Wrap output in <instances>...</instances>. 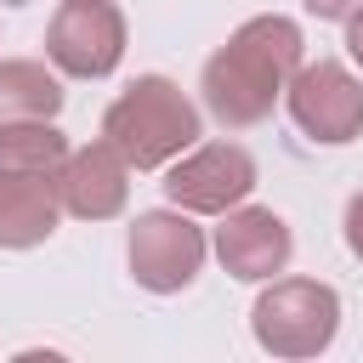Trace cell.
Returning <instances> with one entry per match:
<instances>
[{
    "label": "cell",
    "mask_w": 363,
    "mask_h": 363,
    "mask_svg": "<svg viewBox=\"0 0 363 363\" xmlns=\"http://www.w3.org/2000/svg\"><path fill=\"white\" fill-rule=\"evenodd\" d=\"M306 57V34L295 17L284 11H261L244 17L227 45H216L199 68V102L221 130H250L261 119H272V108L284 102L289 74Z\"/></svg>",
    "instance_id": "1"
},
{
    "label": "cell",
    "mask_w": 363,
    "mask_h": 363,
    "mask_svg": "<svg viewBox=\"0 0 363 363\" xmlns=\"http://www.w3.org/2000/svg\"><path fill=\"white\" fill-rule=\"evenodd\" d=\"M204 136V108L170 74H136L102 113V142L130 170H164Z\"/></svg>",
    "instance_id": "2"
},
{
    "label": "cell",
    "mask_w": 363,
    "mask_h": 363,
    "mask_svg": "<svg viewBox=\"0 0 363 363\" xmlns=\"http://www.w3.org/2000/svg\"><path fill=\"white\" fill-rule=\"evenodd\" d=\"M250 335L267 357H323L340 335V295L323 278H267L250 306Z\"/></svg>",
    "instance_id": "3"
},
{
    "label": "cell",
    "mask_w": 363,
    "mask_h": 363,
    "mask_svg": "<svg viewBox=\"0 0 363 363\" xmlns=\"http://www.w3.org/2000/svg\"><path fill=\"white\" fill-rule=\"evenodd\" d=\"M204 255H210V233L164 204V210H142L130 221V238H125V261H130V278L147 289V295H182L199 284L204 272Z\"/></svg>",
    "instance_id": "4"
},
{
    "label": "cell",
    "mask_w": 363,
    "mask_h": 363,
    "mask_svg": "<svg viewBox=\"0 0 363 363\" xmlns=\"http://www.w3.org/2000/svg\"><path fill=\"white\" fill-rule=\"evenodd\" d=\"M284 108L306 142L346 147L363 136V74H352L335 57H318V62L301 57V68L284 85Z\"/></svg>",
    "instance_id": "5"
},
{
    "label": "cell",
    "mask_w": 363,
    "mask_h": 363,
    "mask_svg": "<svg viewBox=\"0 0 363 363\" xmlns=\"http://www.w3.org/2000/svg\"><path fill=\"white\" fill-rule=\"evenodd\" d=\"M125 11L113 0H57L45 23V62L68 79H108L125 62Z\"/></svg>",
    "instance_id": "6"
},
{
    "label": "cell",
    "mask_w": 363,
    "mask_h": 363,
    "mask_svg": "<svg viewBox=\"0 0 363 363\" xmlns=\"http://www.w3.org/2000/svg\"><path fill=\"white\" fill-rule=\"evenodd\" d=\"M261 170L244 142H193L164 164V199L187 216H221L255 193Z\"/></svg>",
    "instance_id": "7"
},
{
    "label": "cell",
    "mask_w": 363,
    "mask_h": 363,
    "mask_svg": "<svg viewBox=\"0 0 363 363\" xmlns=\"http://www.w3.org/2000/svg\"><path fill=\"white\" fill-rule=\"evenodd\" d=\"M210 250H216V261H221V272L227 278H238V284H267V278H278L284 267H289V255H295V233H289V221L272 210V204H233V210H221V227L210 233Z\"/></svg>",
    "instance_id": "8"
},
{
    "label": "cell",
    "mask_w": 363,
    "mask_h": 363,
    "mask_svg": "<svg viewBox=\"0 0 363 363\" xmlns=\"http://www.w3.org/2000/svg\"><path fill=\"white\" fill-rule=\"evenodd\" d=\"M57 199H62V216L113 221V216H125V204H130V164H125L108 142L68 147V159L57 164Z\"/></svg>",
    "instance_id": "9"
},
{
    "label": "cell",
    "mask_w": 363,
    "mask_h": 363,
    "mask_svg": "<svg viewBox=\"0 0 363 363\" xmlns=\"http://www.w3.org/2000/svg\"><path fill=\"white\" fill-rule=\"evenodd\" d=\"M62 227L57 176L0 170V250H40Z\"/></svg>",
    "instance_id": "10"
},
{
    "label": "cell",
    "mask_w": 363,
    "mask_h": 363,
    "mask_svg": "<svg viewBox=\"0 0 363 363\" xmlns=\"http://www.w3.org/2000/svg\"><path fill=\"white\" fill-rule=\"evenodd\" d=\"M68 102L62 74L34 62V57H6L0 62V125H28V119H57Z\"/></svg>",
    "instance_id": "11"
},
{
    "label": "cell",
    "mask_w": 363,
    "mask_h": 363,
    "mask_svg": "<svg viewBox=\"0 0 363 363\" xmlns=\"http://www.w3.org/2000/svg\"><path fill=\"white\" fill-rule=\"evenodd\" d=\"M68 159V136L57 130V119H28V125H0V170H34V176H57V164Z\"/></svg>",
    "instance_id": "12"
},
{
    "label": "cell",
    "mask_w": 363,
    "mask_h": 363,
    "mask_svg": "<svg viewBox=\"0 0 363 363\" xmlns=\"http://www.w3.org/2000/svg\"><path fill=\"white\" fill-rule=\"evenodd\" d=\"M340 238H346V250L363 261V187L346 199V210H340Z\"/></svg>",
    "instance_id": "13"
},
{
    "label": "cell",
    "mask_w": 363,
    "mask_h": 363,
    "mask_svg": "<svg viewBox=\"0 0 363 363\" xmlns=\"http://www.w3.org/2000/svg\"><path fill=\"white\" fill-rule=\"evenodd\" d=\"M306 6V17H318V23H346L352 11H363V0H301Z\"/></svg>",
    "instance_id": "14"
},
{
    "label": "cell",
    "mask_w": 363,
    "mask_h": 363,
    "mask_svg": "<svg viewBox=\"0 0 363 363\" xmlns=\"http://www.w3.org/2000/svg\"><path fill=\"white\" fill-rule=\"evenodd\" d=\"M346 57L357 62V74H363V11H352L346 17Z\"/></svg>",
    "instance_id": "15"
}]
</instances>
